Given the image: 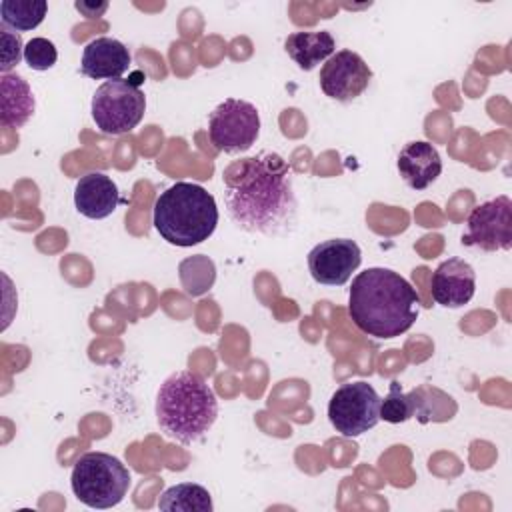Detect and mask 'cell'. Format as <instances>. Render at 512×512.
I'll list each match as a JSON object with an SVG mask.
<instances>
[{
  "label": "cell",
  "instance_id": "obj_6",
  "mask_svg": "<svg viewBox=\"0 0 512 512\" xmlns=\"http://www.w3.org/2000/svg\"><path fill=\"white\" fill-rule=\"evenodd\" d=\"M90 110L100 132L120 136L134 130L144 118L146 96L128 80H108L96 88Z\"/></svg>",
  "mask_w": 512,
  "mask_h": 512
},
{
  "label": "cell",
  "instance_id": "obj_5",
  "mask_svg": "<svg viewBox=\"0 0 512 512\" xmlns=\"http://www.w3.org/2000/svg\"><path fill=\"white\" fill-rule=\"evenodd\" d=\"M70 486L82 504L104 510L124 500L130 488V472L112 454L86 452L72 468Z\"/></svg>",
  "mask_w": 512,
  "mask_h": 512
},
{
  "label": "cell",
  "instance_id": "obj_22",
  "mask_svg": "<svg viewBox=\"0 0 512 512\" xmlns=\"http://www.w3.org/2000/svg\"><path fill=\"white\" fill-rule=\"evenodd\" d=\"M0 44H2V60H0V70L2 74H10V70L20 62L24 56V44L20 34L8 30L6 26L0 28Z\"/></svg>",
  "mask_w": 512,
  "mask_h": 512
},
{
  "label": "cell",
  "instance_id": "obj_11",
  "mask_svg": "<svg viewBox=\"0 0 512 512\" xmlns=\"http://www.w3.org/2000/svg\"><path fill=\"white\" fill-rule=\"evenodd\" d=\"M360 246L350 238H332L308 252L310 276L324 286H342L360 266Z\"/></svg>",
  "mask_w": 512,
  "mask_h": 512
},
{
  "label": "cell",
  "instance_id": "obj_8",
  "mask_svg": "<svg viewBox=\"0 0 512 512\" xmlns=\"http://www.w3.org/2000/svg\"><path fill=\"white\" fill-rule=\"evenodd\" d=\"M328 420L346 438L368 432L380 420L378 392L364 380L342 384L328 402Z\"/></svg>",
  "mask_w": 512,
  "mask_h": 512
},
{
  "label": "cell",
  "instance_id": "obj_14",
  "mask_svg": "<svg viewBox=\"0 0 512 512\" xmlns=\"http://www.w3.org/2000/svg\"><path fill=\"white\" fill-rule=\"evenodd\" d=\"M118 202V186L104 172H88L76 182L74 206L82 216L90 220L108 218L118 208Z\"/></svg>",
  "mask_w": 512,
  "mask_h": 512
},
{
  "label": "cell",
  "instance_id": "obj_3",
  "mask_svg": "<svg viewBox=\"0 0 512 512\" xmlns=\"http://www.w3.org/2000/svg\"><path fill=\"white\" fill-rule=\"evenodd\" d=\"M154 412L164 436L180 444H192L216 422L218 400L202 376L180 370L160 384Z\"/></svg>",
  "mask_w": 512,
  "mask_h": 512
},
{
  "label": "cell",
  "instance_id": "obj_10",
  "mask_svg": "<svg viewBox=\"0 0 512 512\" xmlns=\"http://www.w3.org/2000/svg\"><path fill=\"white\" fill-rule=\"evenodd\" d=\"M372 70L364 58L352 50L334 52L320 68V88L326 96L338 102L358 98L370 84Z\"/></svg>",
  "mask_w": 512,
  "mask_h": 512
},
{
  "label": "cell",
  "instance_id": "obj_9",
  "mask_svg": "<svg viewBox=\"0 0 512 512\" xmlns=\"http://www.w3.org/2000/svg\"><path fill=\"white\" fill-rule=\"evenodd\" d=\"M462 244L480 248L484 252L510 250L512 246V200L508 196H496L478 204L468 220Z\"/></svg>",
  "mask_w": 512,
  "mask_h": 512
},
{
  "label": "cell",
  "instance_id": "obj_23",
  "mask_svg": "<svg viewBox=\"0 0 512 512\" xmlns=\"http://www.w3.org/2000/svg\"><path fill=\"white\" fill-rule=\"evenodd\" d=\"M74 6H76V10L82 12L84 16H88V18H98V16H102L104 10L108 8V2H100V4H96V2H76Z\"/></svg>",
  "mask_w": 512,
  "mask_h": 512
},
{
  "label": "cell",
  "instance_id": "obj_13",
  "mask_svg": "<svg viewBox=\"0 0 512 512\" xmlns=\"http://www.w3.org/2000/svg\"><path fill=\"white\" fill-rule=\"evenodd\" d=\"M130 68L128 48L110 36L94 38L82 52L80 70L92 80H118Z\"/></svg>",
  "mask_w": 512,
  "mask_h": 512
},
{
  "label": "cell",
  "instance_id": "obj_21",
  "mask_svg": "<svg viewBox=\"0 0 512 512\" xmlns=\"http://www.w3.org/2000/svg\"><path fill=\"white\" fill-rule=\"evenodd\" d=\"M24 60L32 70H48L56 64L58 52L48 38H32L24 46Z\"/></svg>",
  "mask_w": 512,
  "mask_h": 512
},
{
  "label": "cell",
  "instance_id": "obj_18",
  "mask_svg": "<svg viewBox=\"0 0 512 512\" xmlns=\"http://www.w3.org/2000/svg\"><path fill=\"white\" fill-rule=\"evenodd\" d=\"M158 508L170 512H212L214 504L210 492L204 486L194 482H182L162 492Z\"/></svg>",
  "mask_w": 512,
  "mask_h": 512
},
{
  "label": "cell",
  "instance_id": "obj_1",
  "mask_svg": "<svg viewBox=\"0 0 512 512\" xmlns=\"http://www.w3.org/2000/svg\"><path fill=\"white\" fill-rule=\"evenodd\" d=\"M224 204L230 220L252 234L284 236L298 220V198L288 162L270 150L234 162L224 172Z\"/></svg>",
  "mask_w": 512,
  "mask_h": 512
},
{
  "label": "cell",
  "instance_id": "obj_16",
  "mask_svg": "<svg viewBox=\"0 0 512 512\" xmlns=\"http://www.w3.org/2000/svg\"><path fill=\"white\" fill-rule=\"evenodd\" d=\"M36 102L30 84L18 74H2L0 78V124L4 128H20L34 114Z\"/></svg>",
  "mask_w": 512,
  "mask_h": 512
},
{
  "label": "cell",
  "instance_id": "obj_20",
  "mask_svg": "<svg viewBox=\"0 0 512 512\" xmlns=\"http://www.w3.org/2000/svg\"><path fill=\"white\" fill-rule=\"evenodd\" d=\"M420 400H416V390L412 394H404L396 380L390 382V390L384 400H380V420L390 424H400L410 420L420 412Z\"/></svg>",
  "mask_w": 512,
  "mask_h": 512
},
{
  "label": "cell",
  "instance_id": "obj_7",
  "mask_svg": "<svg viewBox=\"0 0 512 512\" xmlns=\"http://www.w3.org/2000/svg\"><path fill=\"white\" fill-rule=\"evenodd\" d=\"M260 134V114L254 104L226 98L208 116V136L216 150L240 154L252 148Z\"/></svg>",
  "mask_w": 512,
  "mask_h": 512
},
{
  "label": "cell",
  "instance_id": "obj_2",
  "mask_svg": "<svg viewBox=\"0 0 512 512\" xmlns=\"http://www.w3.org/2000/svg\"><path fill=\"white\" fill-rule=\"evenodd\" d=\"M420 298L412 284L390 268H366L350 286L348 314L374 338H396L418 318Z\"/></svg>",
  "mask_w": 512,
  "mask_h": 512
},
{
  "label": "cell",
  "instance_id": "obj_4",
  "mask_svg": "<svg viewBox=\"0 0 512 512\" xmlns=\"http://www.w3.org/2000/svg\"><path fill=\"white\" fill-rule=\"evenodd\" d=\"M154 228L172 246H194L208 240L218 224L214 196L198 184L176 182L154 202Z\"/></svg>",
  "mask_w": 512,
  "mask_h": 512
},
{
  "label": "cell",
  "instance_id": "obj_17",
  "mask_svg": "<svg viewBox=\"0 0 512 512\" xmlns=\"http://www.w3.org/2000/svg\"><path fill=\"white\" fill-rule=\"evenodd\" d=\"M284 48L288 56L298 64L302 70H314L320 62L328 60L334 50L336 42L328 30H314V32H292L288 34Z\"/></svg>",
  "mask_w": 512,
  "mask_h": 512
},
{
  "label": "cell",
  "instance_id": "obj_12",
  "mask_svg": "<svg viewBox=\"0 0 512 512\" xmlns=\"http://www.w3.org/2000/svg\"><path fill=\"white\" fill-rule=\"evenodd\" d=\"M432 298L446 308L468 304L476 292V272L462 258L444 260L432 274Z\"/></svg>",
  "mask_w": 512,
  "mask_h": 512
},
{
  "label": "cell",
  "instance_id": "obj_19",
  "mask_svg": "<svg viewBox=\"0 0 512 512\" xmlns=\"http://www.w3.org/2000/svg\"><path fill=\"white\" fill-rule=\"evenodd\" d=\"M48 12L44 0H2L0 2V20L2 26L14 32H28L42 24Z\"/></svg>",
  "mask_w": 512,
  "mask_h": 512
},
{
  "label": "cell",
  "instance_id": "obj_15",
  "mask_svg": "<svg viewBox=\"0 0 512 512\" xmlns=\"http://www.w3.org/2000/svg\"><path fill=\"white\" fill-rule=\"evenodd\" d=\"M396 166H398V172H400L402 180L414 190L428 188L442 172L440 154L426 140L408 142L400 150Z\"/></svg>",
  "mask_w": 512,
  "mask_h": 512
}]
</instances>
